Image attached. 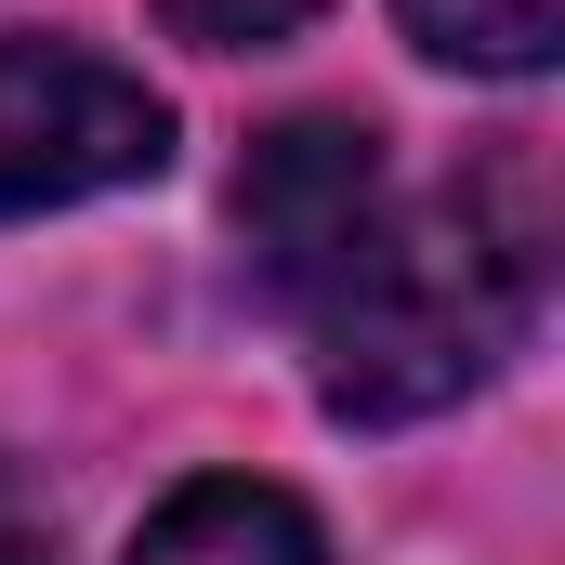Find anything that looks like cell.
<instances>
[{
  "label": "cell",
  "mask_w": 565,
  "mask_h": 565,
  "mask_svg": "<svg viewBox=\"0 0 565 565\" xmlns=\"http://www.w3.org/2000/svg\"><path fill=\"white\" fill-rule=\"evenodd\" d=\"M0 565H53V526H40V500H26L13 460H0Z\"/></svg>",
  "instance_id": "7"
},
{
  "label": "cell",
  "mask_w": 565,
  "mask_h": 565,
  "mask_svg": "<svg viewBox=\"0 0 565 565\" xmlns=\"http://www.w3.org/2000/svg\"><path fill=\"white\" fill-rule=\"evenodd\" d=\"M158 13H171L198 53H264V40H289L316 0H158Z\"/></svg>",
  "instance_id": "6"
},
{
  "label": "cell",
  "mask_w": 565,
  "mask_h": 565,
  "mask_svg": "<svg viewBox=\"0 0 565 565\" xmlns=\"http://www.w3.org/2000/svg\"><path fill=\"white\" fill-rule=\"evenodd\" d=\"M540 277H553V237H540V198L513 171L408 198V211L382 198V224L355 237V264L302 302L329 422L382 434V422H434L473 382H500L513 342L540 329Z\"/></svg>",
  "instance_id": "1"
},
{
  "label": "cell",
  "mask_w": 565,
  "mask_h": 565,
  "mask_svg": "<svg viewBox=\"0 0 565 565\" xmlns=\"http://www.w3.org/2000/svg\"><path fill=\"white\" fill-rule=\"evenodd\" d=\"M382 224V145L355 119H277L237 171V237H250V277L277 289L289 316L355 264V237Z\"/></svg>",
  "instance_id": "3"
},
{
  "label": "cell",
  "mask_w": 565,
  "mask_h": 565,
  "mask_svg": "<svg viewBox=\"0 0 565 565\" xmlns=\"http://www.w3.org/2000/svg\"><path fill=\"white\" fill-rule=\"evenodd\" d=\"M171 171V106L132 66L66 53V40H0V224L66 211V198H119Z\"/></svg>",
  "instance_id": "2"
},
{
  "label": "cell",
  "mask_w": 565,
  "mask_h": 565,
  "mask_svg": "<svg viewBox=\"0 0 565 565\" xmlns=\"http://www.w3.org/2000/svg\"><path fill=\"white\" fill-rule=\"evenodd\" d=\"M395 13L434 66H473V79H540L565 53V0H395Z\"/></svg>",
  "instance_id": "5"
},
{
  "label": "cell",
  "mask_w": 565,
  "mask_h": 565,
  "mask_svg": "<svg viewBox=\"0 0 565 565\" xmlns=\"http://www.w3.org/2000/svg\"><path fill=\"white\" fill-rule=\"evenodd\" d=\"M132 565H329V540H316V513L289 487H264V473H198V487H171L145 513Z\"/></svg>",
  "instance_id": "4"
}]
</instances>
